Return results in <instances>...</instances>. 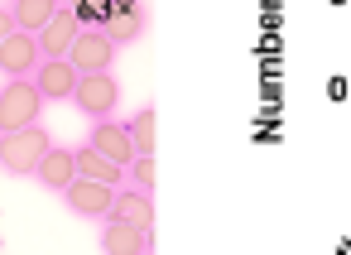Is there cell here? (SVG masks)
<instances>
[{
    "label": "cell",
    "instance_id": "1",
    "mask_svg": "<svg viewBox=\"0 0 351 255\" xmlns=\"http://www.w3.org/2000/svg\"><path fill=\"white\" fill-rule=\"evenodd\" d=\"M49 130L34 121V125H20V130H0V169L15 173V178H34L39 159L49 154Z\"/></svg>",
    "mask_w": 351,
    "mask_h": 255
},
{
    "label": "cell",
    "instance_id": "2",
    "mask_svg": "<svg viewBox=\"0 0 351 255\" xmlns=\"http://www.w3.org/2000/svg\"><path fill=\"white\" fill-rule=\"evenodd\" d=\"M39 111H44V92L34 87V77H10L5 92H0V130L34 125Z\"/></svg>",
    "mask_w": 351,
    "mask_h": 255
},
{
    "label": "cell",
    "instance_id": "3",
    "mask_svg": "<svg viewBox=\"0 0 351 255\" xmlns=\"http://www.w3.org/2000/svg\"><path fill=\"white\" fill-rule=\"evenodd\" d=\"M73 101H77L92 121H106V116L121 106V82H116L111 73H82V77H77Z\"/></svg>",
    "mask_w": 351,
    "mask_h": 255
},
{
    "label": "cell",
    "instance_id": "4",
    "mask_svg": "<svg viewBox=\"0 0 351 255\" xmlns=\"http://www.w3.org/2000/svg\"><path fill=\"white\" fill-rule=\"evenodd\" d=\"M63 202H68V212H77V217H111V207H116V188L101 183V178L77 173V178L63 188Z\"/></svg>",
    "mask_w": 351,
    "mask_h": 255
},
{
    "label": "cell",
    "instance_id": "5",
    "mask_svg": "<svg viewBox=\"0 0 351 255\" xmlns=\"http://www.w3.org/2000/svg\"><path fill=\"white\" fill-rule=\"evenodd\" d=\"M68 63H73L77 73H106V68L116 63L111 34H106V29H77V39H73V49H68Z\"/></svg>",
    "mask_w": 351,
    "mask_h": 255
},
{
    "label": "cell",
    "instance_id": "6",
    "mask_svg": "<svg viewBox=\"0 0 351 255\" xmlns=\"http://www.w3.org/2000/svg\"><path fill=\"white\" fill-rule=\"evenodd\" d=\"M145 29H149V0H116V5H111L106 34H111V44H116V49L140 44V39H145Z\"/></svg>",
    "mask_w": 351,
    "mask_h": 255
},
{
    "label": "cell",
    "instance_id": "7",
    "mask_svg": "<svg viewBox=\"0 0 351 255\" xmlns=\"http://www.w3.org/2000/svg\"><path fill=\"white\" fill-rule=\"evenodd\" d=\"M106 255H149L154 250V231L149 226H135V221H125V217H111L106 226H101V241H97Z\"/></svg>",
    "mask_w": 351,
    "mask_h": 255
},
{
    "label": "cell",
    "instance_id": "8",
    "mask_svg": "<svg viewBox=\"0 0 351 255\" xmlns=\"http://www.w3.org/2000/svg\"><path fill=\"white\" fill-rule=\"evenodd\" d=\"M39 34H29V29H15L5 44H0V73L5 77H34V68H39Z\"/></svg>",
    "mask_w": 351,
    "mask_h": 255
},
{
    "label": "cell",
    "instance_id": "9",
    "mask_svg": "<svg viewBox=\"0 0 351 255\" xmlns=\"http://www.w3.org/2000/svg\"><path fill=\"white\" fill-rule=\"evenodd\" d=\"M77 77H82V73H77L68 58H39V68H34V87L44 92V101H73Z\"/></svg>",
    "mask_w": 351,
    "mask_h": 255
},
{
    "label": "cell",
    "instance_id": "10",
    "mask_svg": "<svg viewBox=\"0 0 351 255\" xmlns=\"http://www.w3.org/2000/svg\"><path fill=\"white\" fill-rule=\"evenodd\" d=\"M77 29H82V25H77V15H73L68 5H58V10H53V20L39 29V53H44V58H68V49H73Z\"/></svg>",
    "mask_w": 351,
    "mask_h": 255
},
{
    "label": "cell",
    "instance_id": "11",
    "mask_svg": "<svg viewBox=\"0 0 351 255\" xmlns=\"http://www.w3.org/2000/svg\"><path fill=\"white\" fill-rule=\"evenodd\" d=\"M34 178H39V188H49V193H63V188L77 178V154H73V149H63V145H49V154L39 159Z\"/></svg>",
    "mask_w": 351,
    "mask_h": 255
},
{
    "label": "cell",
    "instance_id": "12",
    "mask_svg": "<svg viewBox=\"0 0 351 255\" xmlns=\"http://www.w3.org/2000/svg\"><path fill=\"white\" fill-rule=\"evenodd\" d=\"M87 145H97L101 154H111L116 164H130L135 159V140H130V130L121 125V121H92V135H87Z\"/></svg>",
    "mask_w": 351,
    "mask_h": 255
},
{
    "label": "cell",
    "instance_id": "13",
    "mask_svg": "<svg viewBox=\"0 0 351 255\" xmlns=\"http://www.w3.org/2000/svg\"><path fill=\"white\" fill-rule=\"evenodd\" d=\"M77 154V173H87V178H101V183H125V164H116L111 154H101L97 145H82V149H73Z\"/></svg>",
    "mask_w": 351,
    "mask_h": 255
},
{
    "label": "cell",
    "instance_id": "14",
    "mask_svg": "<svg viewBox=\"0 0 351 255\" xmlns=\"http://www.w3.org/2000/svg\"><path fill=\"white\" fill-rule=\"evenodd\" d=\"M111 217H125V221H135V226H149V231H154V193H135V188L116 193Z\"/></svg>",
    "mask_w": 351,
    "mask_h": 255
},
{
    "label": "cell",
    "instance_id": "15",
    "mask_svg": "<svg viewBox=\"0 0 351 255\" xmlns=\"http://www.w3.org/2000/svg\"><path fill=\"white\" fill-rule=\"evenodd\" d=\"M58 5H63V0H15L10 15H15V25H20V29L39 34V29L53 20V10H58Z\"/></svg>",
    "mask_w": 351,
    "mask_h": 255
},
{
    "label": "cell",
    "instance_id": "16",
    "mask_svg": "<svg viewBox=\"0 0 351 255\" xmlns=\"http://www.w3.org/2000/svg\"><path fill=\"white\" fill-rule=\"evenodd\" d=\"M111 5H116V0H68V10L77 15V25H82V29H106Z\"/></svg>",
    "mask_w": 351,
    "mask_h": 255
},
{
    "label": "cell",
    "instance_id": "17",
    "mask_svg": "<svg viewBox=\"0 0 351 255\" xmlns=\"http://www.w3.org/2000/svg\"><path fill=\"white\" fill-rule=\"evenodd\" d=\"M130 140H135V154H154V106H140L130 121H125Z\"/></svg>",
    "mask_w": 351,
    "mask_h": 255
},
{
    "label": "cell",
    "instance_id": "18",
    "mask_svg": "<svg viewBox=\"0 0 351 255\" xmlns=\"http://www.w3.org/2000/svg\"><path fill=\"white\" fill-rule=\"evenodd\" d=\"M125 183H130L135 193H154V183H159V169H154V154H135V159L125 164Z\"/></svg>",
    "mask_w": 351,
    "mask_h": 255
},
{
    "label": "cell",
    "instance_id": "19",
    "mask_svg": "<svg viewBox=\"0 0 351 255\" xmlns=\"http://www.w3.org/2000/svg\"><path fill=\"white\" fill-rule=\"evenodd\" d=\"M15 29H20V25H15V15H10L5 5H0V44H5V39H10Z\"/></svg>",
    "mask_w": 351,
    "mask_h": 255
}]
</instances>
